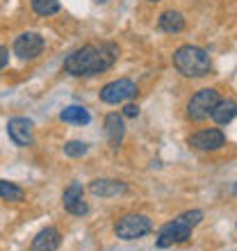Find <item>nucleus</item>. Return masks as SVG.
<instances>
[{"label": "nucleus", "instance_id": "nucleus-1", "mask_svg": "<svg viewBox=\"0 0 237 251\" xmlns=\"http://www.w3.org/2000/svg\"><path fill=\"white\" fill-rule=\"evenodd\" d=\"M117 57L118 48L114 44L82 46L64 60V71L71 75H96V73L107 71L117 62Z\"/></svg>", "mask_w": 237, "mask_h": 251}, {"label": "nucleus", "instance_id": "nucleus-2", "mask_svg": "<svg viewBox=\"0 0 237 251\" xmlns=\"http://www.w3.org/2000/svg\"><path fill=\"white\" fill-rule=\"evenodd\" d=\"M173 66L187 78H203L212 69L210 55L198 46H180L173 53Z\"/></svg>", "mask_w": 237, "mask_h": 251}, {"label": "nucleus", "instance_id": "nucleus-3", "mask_svg": "<svg viewBox=\"0 0 237 251\" xmlns=\"http://www.w3.org/2000/svg\"><path fill=\"white\" fill-rule=\"evenodd\" d=\"M153 222L146 215H125L114 224V233L118 240H137L151 233Z\"/></svg>", "mask_w": 237, "mask_h": 251}, {"label": "nucleus", "instance_id": "nucleus-4", "mask_svg": "<svg viewBox=\"0 0 237 251\" xmlns=\"http://www.w3.org/2000/svg\"><path fill=\"white\" fill-rule=\"evenodd\" d=\"M217 103H219V92L217 89H210V87H208V89H201V92L194 94V96L190 99V103H187V117H190L191 121L208 119Z\"/></svg>", "mask_w": 237, "mask_h": 251}, {"label": "nucleus", "instance_id": "nucleus-5", "mask_svg": "<svg viewBox=\"0 0 237 251\" xmlns=\"http://www.w3.org/2000/svg\"><path fill=\"white\" fill-rule=\"evenodd\" d=\"M135 96H137V85L128 78H118L100 89V100H103V103H110V105L130 100V99H135Z\"/></svg>", "mask_w": 237, "mask_h": 251}, {"label": "nucleus", "instance_id": "nucleus-6", "mask_svg": "<svg viewBox=\"0 0 237 251\" xmlns=\"http://www.w3.org/2000/svg\"><path fill=\"white\" fill-rule=\"evenodd\" d=\"M191 238V226H187L180 219H173L169 224H165L158 233V247L160 249H166L171 245H178V242H187Z\"/></svg>", "mask_w": 237, "mask_h": 251}, {"label": "nucleus", "instance_id": "nucleus-7", "mask_svg": "<svg viewBox=\"0 0 237 251\" xmlns=\"http://www.w3.org/2000/svg\"><path fill=\"white\" fill-rule=\"evenodd\" d=\"M44 50V37L37 32H23L14 41V55L21 60H34Z\"/></svg>", "mask_w": 237, "mask_h": 251}, {"label": "nucleus", "instance_id": "nucleus-8", "mask_svg": "<svg viewBox=\"0 0 237 251\" xmlns=\"http://www.w3.org/2000/svg\"><path fill=\"white\" fill-rule=\"evenodd\" d=\"M226 144L224 132L217 128H208V130H198L196 135L190 137V146L198 149V151H217Z\"/></svg>", "mask_w": 237, "mask_h": 251}, {"label": "nucleus", "instance_id": "nucleus-9", "mask_svg": "<svg viewBox=\"0 0 237 251\" xmlns=\"http://www.w3.org/2000/svg\"><path fill=\"white\" fill-rule=\"evenodd\" d=\"M7 135L12 137L16 146L32 144V121L25 119V117H14L7 124Z\"/></svg>", "mask_w": 237, "mask_h": 251}, {"label": "nucleus", "instance_id": "nucleus-10", "mask_svg": "<svg viewBox=\"0 0 237 251\" xmlns=\"http://www.w3.org/2000/svg\"><path fill=\"white\" fill-rule=\"evenodd\" d=\"M62 203H64V210H69L71 215H87L89 212V205L82 199V185L80 183H71V185L66 187L64 197H62Z\"/></svg>", "mask_w": 237, "mask_h": 251}, {"label": "nucleus", "instance_id": "nucleus-11", "mask_svg": "<svg viewBox=\"0 0 237 251\" xmlns=\"http://www.w3.org/2000/svg\"><path fill=\"white\" fill-rule=\"evenodd\" d=\"M89 190H92V194H96V197H100V199H110V197H117V194H123L128 187H125V183H121V180L98 178L89 185Z\"/></svg>", "mask_w": 237, "mask_h": 251}, {"label": "nucleus", "instance_id": "nucleus-12", "mask_svg": "<svg viewBox=\"0 0 237 251\" xmlns=\"http://www.w3.org/2000/svg\"><path fill=\"white\" fill-rule=\"evenodd\" d=\"M59 242H62V238H59L57 228H44V231L32 240L30 251H57Z\"/></svg>", "mask_w": 237, "mask_h": 251}, {"label": "nucleus", "instance_id": "nucleus-13", "mask_svg": "<svg viewBox=\"0 0 237 251\" xmlns=\"http://www.w3.org/2000/svg\"><path fill=\"white\" fill-rule=\"evenodd\" d=\"M123 132H125V126H123V119L118 114H107L105 117V135L110 139V144L114 149H118L121 139H123Z\"/></svg>", "mask_w": 237, "mask_h": 251}, {"label": "nucleus", "instance_id": "nucleus-14", "mask_svg": "<svg viewBox=\"0 0 237 251\" xmlns=\"http://www.w3.org/2000/svg\"><path fill=\"white\" fill-rule=\"evenodd\" d=\"M210 117L217 121V124H228V121H233L237 117V103L235 100H231V99L219 100L217 105H214V110H212Z\"/></svg>", "mask_w": 237, "mask_h": 251}, {"label": "nucleus", "instance_id": "nucleus-15", "mask_svg": "<svg viewBox=\"0 0 237 251\" xmlns=\"http://www.w3.org/2000/svg\"><path fill=\"white\" fill-rule=\"evenodd\" d=\"M158 23H160V27L169 34H176V32H183L185 30V16L180 12H173V9L162 14Z\"/></svg>", "mask_w": 237, "mask_h": 251}, {"label": "nucleus", "instance_id": "nucleus-16", "mask_svg": "<svg viewBox=\"0 0 237 251\" xmlns=\"http://www.w3.org/2000/svg\"><path fill=\"white\" fill-rule=\"evenodd\" d=\"M59 119L64 121V124L87 126L92 117H89V112H87V107H82V105H69V107H64V110H62Z\"/></svg>", "mask_w": 237, "mask_h": 251}, {"label": "nucleus", "instance_id": "nucleus-17", "mask_svg": "<svg viewBox=\"0 0 237 251\" xmlns=\"http://www.w3.org/2000/svg\"><path fill=\"white\" fill-rule=\"evenodd\" d=\"M0 197L7 199V201H23L25 192L21 190L16 183H7V180H0Z\"/></svg>", "mask_w": 237, "mask_h": 251}, {"label": "nucleus", "instance_id": "nucleus-18", "mask_svg": "<svg viewBox=\"0 0 237 251\" xmlns=\"http://www.w3.org/2000/svg\"><path fill=\"white\" fill-rule=\"evenodd\" d=\"M32 9L39 16H53L59 12V0H32Z\"/></svg>", "mask_w": 237, "mask_h": 251}, {"label": "nucleus", "instance_id": "nucleus-19", "mask_svg": "<svg viewBox=\"0 0 237 251\" xmlns=\"http://www.w3.org/2000/svg\"><path fill=\"white\" fill-rule=\"evenodd\" d=\"M89 151V146L85 142H78V139H73V142H66L64 144V153L69 158H82L85 153Z\"/></svg>", "mask_w": 237, "mask_h": 251}, {"label": "nucleus", "instance_id": "nucleus-20", "mask_svg": "<svg viewBox=\"0 0 237 251\" xmlns=\"http://www.w3.org/2000/svg\"><path fill=\"white\" fill-rule=\"evenodd\" d=\"M178 219H180V222H185L187 226H191V228H194L196 224H201V219H203V212H201V210H190V212H183V215H180Z\"/></svg>", "mask_w": 237, "mask_h": 251}, {"label": "nucleus", "instance_id": "nucleus-21", "mask_svg": "<svg viewBox=\"0 0 237 251\" xmlns=\"http://www.w3.org/2000/svg\"><path fill=\"white\" fill-rule=\"evenodd\" d=\"M7 62H9V50L5 46H0V69H5Z\"/></svg>", "mask_w": 237, "mask_h": 251}, {"label": "nucleus", "instance_id": "nucleus-22", "mask_svg": "<svg viewBox=\"0 0 237 251\" xmlns=\"http://www.w3.org/2000/svg\"><path fill=\"white\" fill-rule=\"evenodd\" d=\"M123 114H125V117H137V114H139V107H137V105H132V103H130V105H125V107H123Z\"/></svg>", "mask_w": 237, "mask_h": 251}, {"label": "nucleus", "instance_id": "nucleus-23", "mask_svg": "<svg viewBox=\"0 0 237 251\" xmlns=\"http://www.w3.org/2000/svg\"><path fill=\"white\" fill-rule=\"evenodd\" d=\"M233 194H235V197H237V183H235V187H233Z\"/></svg>", "mask_w": 237, "mask_h": 251}, {"label": "nucleus", "instance_id": "nucleus-24", "mask_svg": "<svg viewBox=\"0 0 237 251\" xmlns=\"http://www.w3.org/2000/svg\"><path fill=\"white\" fill-rule=\"evenodd\" d=\"M94 2H107V0H94Z\"/></svg>", "mask_w": 237, "mask_h": 251}, {"label": "nucleus", "instance_id": "nucleus-25", "mask_svg": "<svg viewBox=\"0 0 237 251\" xmlns=\"http://www.w3.org/2000/svg\"><path fill=\"white\" fill-rule=\"evenodd\" d=\"M153 2H158V0H153Z\"/></svg>", "mask_w": 237, "mask_h": 251}]
</instances>
